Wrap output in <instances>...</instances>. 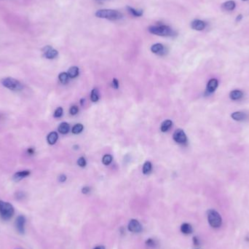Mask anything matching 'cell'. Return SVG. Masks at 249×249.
I'll return each instance as SVG.
<instances>
[{"mask_svg": "<svg viewBox=\"0 0 249 249\" xmlns=\"http://www.w3.org/2000/svg\"><path fill=\"white\" fill-rule=\"evenodd\" d=\"M95 16L99 18H105V19L111 20V21H116V20L121 19L123 18V14L115 10L103 9V10H98L95 13Z\"/></svg>", "mask_w": 249, "mask_h": 249, "instance_id": "6da1fadb", "label": "cell"}, {"mask_svg": "<svg viewBox=\"0 0 249 249\" xmlns=\"http://www.w3.org/2000/svg\"><path fill=\"white\" fill-rule=\"evenodd\" d=\"M150 33L161 37H172L175 35V32L171 28L165 25L151 26L148 29Z\"/></svg>", "mask_w": 249, "mask_h": 249, "instance_id": "7a4b0ae2", "label": "cell"}, {"mask_svg": "<svg viewBox=\"0 0 249 249\" xmlns=\"http://www.w3.org/2000/svg\"><path fill=\"white\" fill-rule=\"evenodd\" d=\"M15 210L13 205L7 202L0 200V216L4 220H9L13 216Z\"/></svg>", "mask_w": 249, "mask_h": 249, "instance_id": "3957f363", "label": "cell"}, {"mask_svg": "<svg viewBox=\"0 0 249 249\" xmlns=\"http://www.w3.org/2000/svg\"><path fill=\"white\" fill-rule=\"evenodd\" d=\"M1 83L4 87L14 91H19L23 90L24 86L18 80L13 77H6L1 80Z\"/></svg>", "mask_w": 249, "mask_h": 249, "instance_id": "277c9868", "label": "cell"}, {"mask_svg": "<svg viewBox=\"0 0 249 249\" xmlns=\"http://www.w3.org/2000/svg\"><path fill=\"white\" fill-rule=\"evenodd\" d=\"M207 215H208V223L212 227L218 228L221 227L222 224V219L217 211L213 209H210L207 212Z\"/></svg>", "mask_w": 249, "mask_h": 249, "instance_id": "5b68a950", "label": "cell"}, {"mask_svg": "<svg viewBox=\"0 0 249 249\" xmlns=\"http://www.w3.org/2000/svg\"><path fill=\"white\" fill-rule=\"evenodd\" d=\"M173 138H174V140L176 143L180 144H186L187 141V138L185 133L184 132L183 130L182 129H177L174 132V136H173Z\"/></svg>", "mask_w": 249, "mask_h": 249, "instance_id": "8992f818", "label": "cell"}, {"mask_svg": "<svg viewBox=\"0 0 249 249\" xmlns=\"http://www.w3.org/2000/svg\"><path fill=\"white\" fill-rule=\"evenodd\" d=\"M128 230L131 232L138 233L142 231V226L136 219H131L128 224Z\"/></svg>", "mask_w": 249, "mask_h": 249, "instance_id": "52a82bcc", "label": "cell"}, {"mask_svg": "<svg viewBox=\"0 0 249 249\" xmlns=\"http://www.w3.org/2000/svg\"><path fill=\"white\" fill-rule=\"evenodd\" d=\"M26 219L24 216H19L15 221V227L18 232L21 234H24L25 232Z\"/></svg>", "mask_w": 249, "mask_h": 249, "instance_id": "ba28073f", "label": "cell"}, {"mask_svg": "<svg viewBox=\"0 0 249 249\" xmlns=\"http://www.w3.org/2000/svg\"><path fill=\"white\" fill-rule=\"evenodd\" d=\"M42 50L44 52V57L46 58H48V59H53L58 54V51L52 48L51 46H46L43 48Z\"/></svg>", "mask_w": 249, "mask_h": 249, "instance_id": "9c48e42d", "label": "cell"}, {"mask_svg": "<svg viewBox=\"0 0 249 249\" xmlns=\"http://www.w3.org/2000/svg\"><path fill=\"white\" fill-rule=\"evenodd\" d=\"M218 85H219V82H218V80H216V79L213 78L210 80L209 82L208 83V85H207V93H208V94H211L212 93H213L216 90V88H218Z\"/></svg>", "mask_w": 249, "mask_h": 249, "instance_id": "30bf717a", "label": "cell"}, {"mask_svg": "<svg viewBox=\"0 0 249 249\" xmlns=\"http://www.w3.org/2000/svg\"><path fill=\"white\" fill-rule=\"evenodd\" d=\"M205 23L201 20H194L192 22L191 27L192 29L196 31H202L205 28Z\"/></svg>", "mask_w": 249, "mask_h": 249, "instance_id": "8fae6325", "label": "cell"}, {"mask_svg": "<svg viewBox=\"0 0 249 249\" xmlns=\"http://www.w3.org/2000/svg\"><path fill=\"white\" fill-rule=\"evenodd\" d=\"M151 51L153 53L158 54V55H163L165 53V48L162 44L157 43L153 44L151 47Z\"/></svg>", "mask_w": 249, "mask_h": 249, "instance_id": "7c38bea8", "label": "cell"}, {"mask_svg": "<svg viewBox=\"0 0 249 249\" xmlns=\"http://www.w3.org/2000/svg\"><path fill=\"white\" fill-rule=\"evenodd\" d=\"M30 175V171H19V172H17L14 174L13 179L14 182H18L21 181L22 179H25L26 177L29 176Z\"/></svg>", "mask_w": 249, "mask_h": 249, "instance_id": "4fadbf2b", "label": "cell"}, {"mask_svg": "<svg viewBox=\"0 0 249 249\" xmlns=\"http://www.w3.org/2000/svg\"><path fill=\"white\" fill-rule=\"evenodd\" d=\"M231 117L235 121H243L247 118V114L242 112H235L231 114Z\"/></svg>", "mask_w": 249, "mask_h": 249, "instance_id": "5bb4252c", "label": "cell"}, {"mask_svg": "<svg viewBox=\"0 0 249 249\" xmlns=\"http://www.w3.org/2000/svg\"><path fill=\"white\" fill-rule=\"evenodd\" d=\"M243 93L240 90H235L231 91L230 93V98L233 100H240L243 98Z\"/></svg>", "mask_w": 249, "mask_h": 249, "instance_id": "9a60e30c", "label": "cell"}, {"mask_svg": "<svg viewBox=\"0 0 249 249\" xmlns=\"http://www.w3.org/2000/svg\"><path fill=\"white\" fill-rule=\"evenodd\" d=\"M193 231L192 227L191 226V224L188 223H184L181 226V232H182L183 234L185 235H189L191 234Z\"/></svg>", "mask_w": 249, "mask_h": 249, "instance_id": "2e32d148", "label": "cell"}, {"mask_svg": "<svg viewBox=\"0 0 249 249\" xmlns=\"http://www.w3.org/2000/svg\"><path fill=\"white\" fill-rule=\"evenodd\" d=\"M58 138V135L56 132L50 133L47 137V142H48V144H50L51 145L55 144L56 143Z\"/></svg>", "mask_w": 249, "mask_h": 249, "instance_id": "e0dca14e", "label": "cell"}, {"mask_svg": "<svg viewBox=\"0 0 249 249\" xmlns=\"http://www.w3.org/2000/svg\"><path fill=\"white\" fill-rule=\"evenodd\" d=\"M235 2L234 1H227L222 4V7H223L224 10H228V11L234 10L235 8Z\"/></svg>", "mask_w": 249, "mask_h": 249, "instance_id": "ac0fdd59", "label": "cell"}, {"mask_svg": "<svg viewBox=\"0 0 249 249\" xmlns=\"http://www.w3.org/2000/svg\"><path fill=\"white\" fill-rule=\"evenodd\" d=\"M69 130H70V126L66 123H62L58 126V132L61 133V134L68 133Z\"/></svg>", "mask_w": 249, "mask_h": 249, "instance_id": "d6986e66", "label": "cell"}, {"mask_svg": "<svg viewBox=\"0 0 249 249\" xmlns=\"http://www.w3.org/2000/svg\"><path fill=\"white\" fill-rule=\"evenodd\" d=\"M79 68L77 66H72L68 71V75L70 78H75L79 75Z\"/></svg>", "mask_w": 249, "mask_h": 249, "instance_id": "ffe728a7", "label": "cell"}, {"mask_svg": "<svg viewBox=\"0 0 249 249\" xmlns=\"http://www.w3.org/2000/svg\"><path fill=\"white\" fill-rule=\"evenodd\" d=\"M172 124H173V123L171 120H165V121L162 123L161 128H160L162 132H167V131L171 128V127L172 126Z\"/></svg>", "mask_w": 249, "mask_h": 249, "instance_id": "44dd1931", "label": "cell"}, {"mask_svg": "<svg viewBox=\"0 0 249 249\" xmlns=\"http://www.w3.org/2000/svg\"><path fill=\"white\" fill-rule=\"evenodd\" d=\"M127 10H128V12H129L130 13L132 14V15L135 17H140L143 15V11H142L141 10H135V9L130 7V6H128V7H127Z\"/></svg>", "mask_w": 249, "mask_h": 249, "instance_id": "7402d4cb", "label": "cell"}, {"mask_svg": "<svg viewBox=\"0 0 249 249\" xmlns=\"http://www.w3.org/2000/svg\"><path fill=\"white\" fill-rule=\"evenodd\" d=\"M90 99L93 102H97L99 100V93H98V90L97 88H94L91 91Z\"/></svg>", "mask_w": 249, "mask_h": 249, "instance_id": "603a6c76", "label": "cell"}, {"mask_svg": "<svg viewBox=\"0 0 249 249\" xmlns=\"http://www.w3.org/2000/svg\"><path fill=\"white\" fill-rule=\"evenodd\" d=\"M152 169V166H151V163L149 161H147L144 164L143 166V174H149L151 171Z\"/></svg>", "mask_w": 249, "mask_h": 249, "instance_id": "cb8c5ba5", "label": "cell"}, {"mask_svg": "<svg viewBox=\"0 0 249 249\" xmlns=\"http://www.w3.org/2000/svg\"><path fill=\"white\" fill-rule=\"evenodd\" d=\"M69 75H68V73L66 72H62L58 76V79H59L60 82L63 84H66L68 81H69Z\"/></svg>", "mask_w": 249, "mask_h": 249, "instance_id": "d4e9b609", "label": "cell"}, {"mask_svg": "<svg viewBox=\"0 0 249 249\" xmlns=\"http://www.w3.org/2000/svg\"><path fill=\"white\" fill-rule=\"evenodd\" d=\"M83 128H84V127L82 124H77L72 128V131L74 134H78L83 131Z\"/></svg>", "mask_w": 249, "mask_h": 249, "instance_id": "484cf974", "label": "cell"}, {"mask_svg": "<svg viewBox=\"0 0 249 249\" xmlns=\"http://www.w3.org/2000/svg\"><path fill=\"white\" fill-rule=\"evenodd\" d=\"M112 161V157L110 154H105L102 158V162L103 165H108L111 163Z\"/></svg>", "mask_w": 249, "mask_h": 249, "instance_id": "4316f807", "label": "cell"}, {"mask_svg": "<svg viewBox=\"0 0 249 249\" xmlns=\"http://www.w3.org/2000/svg\"><path fill=\"white\" fill-rule=\"evenodd\" d=\"M63 110L62 107H58L54 112V117H56V118H59V117H61L63 115Z\"/></svg>", "mask_w": 249, "mask_h": 249, "instance_id": "83f0119b", "label": "cell"}, {"mask_svg": "<svg viewBox=\"0 0 249 249\" xmlns=\"http://www.w3.org/2000/svg\"><path fill=\"white\" fill-rule=\"evenodd\" d=\"M86 163H87V162H86L85 159V157H80V158L78 159V160H77V164H78V165H80V167H82V168L85 167Z\"/></svg>", "mask_w": 249, "mask_h": 249, "instance_id": "f1b7e54d", "label": "cell"}, {"mask_svg": "<svg viewBox=\"0 0 249 249\" xmlns=\"http://www.w3.org/2000/svg\"><path fill=\"white\" fill-rule=\"evenodd\" d=\"M79 112V108L77 106H72V107L70 108V109H69V112H70V114H72V115H75V114H77V113Z\"/></svg>", "mask_w": 249, "mask_h": 249, "instance_id": "f546056e", "label": "cell"}, {"mask_svg": "<svg viewBox=\"0 0 249 249\" xmlns=\"http://www.w3.org/2000/svg\"><path fill=\"white\" fill-rule=\"evenodd\" d=\"M146 245L148 247H150V248H153V247L155 246V241L153 239H151V238H149V239H148L146 241Z\"/></svg>", "mask_w": 249, "mask_h": 249, "instance_id": "4dcf8cb0", "label": "cell"}, {"mask_svg": "<svg viewBox=\"0 0 249 249\" xmlns=\"http://www.w3.org/2000/svg\"><path fill=\"white\" fill-rule=\"evenodd\" d=\"M112 87L114 88V89H118L119 88V82L117 79H113L112 80Z\"/></svg>", "mask_w": 249, "mask_h": 249, "instance_id": "1f68e13d", "label": "cell"}, {"mask_svg": "<svg viewBox=\"0 0 249 249\" xmlns=\"http://www.w3.org/2000/svg\"><path fill=\"white\" fill-rule=\"evenodd\" d=\"M90 192V188L88 187H85L82 189V192L85 194H87Z\"/></svg>", "mask_w": 249, "mask_h": 249, "instance_id": "d6a6232c", "label": "cell"}, {"mask_svg": "<svg viewBox=\"0 0 249 249\" xmlns=\"http://www.w3.org/2000/svg\"><path fill=\"white\" fill-rule=\"evenodd\" d=\"M58 180H59L60 182H64L66 180V176L63 174L61 175V176H59V178H58Z\"/></svg>", "mask_w": 249, "mask_h": 249, "instance_id": "836d02e7", "label": "cell"}, {"mask_svg": "<svg viewBox=\"0 0 249 249\" xmlns=\"http://www.w3.org/2000/svg\"><path fill=\"white\" fill-rule=\"evenodd\" d=\"M193 242H194V243L195 244V245H199V240L198 239H197V238H196V237L193 238Z\"/></svg>", "mask_w": 249, "mask_h": 249, "instance_id": "e575fe53", "label": "cell"}, {"mask_svg": "<svg viewBox=\"0 0 249 249\" xmlns=\"http://www.w3.org/2000/svg\"><path fill=\"white\" fill-rule=\"evenodd\" d=\"M27 151L29 154H33L34 153V149L33 148H29V149L27 150Z\"/></svg>", "mask_w": 249, "mask_h": 249, "instance_id": "d590c367", "label": "cell"}, {"mask_svg": "<svg viewBox=\"0 0 249 249\" xmlns=\"http://www.w3.org/2000/svg\"><path fill=\"white\" fill-rule=\"evenodd\" d=\"M243 18V15H241V14H240V15H238V16H237V18H236V21L237 22H239V21H241V19H242Z\"/></svg>", "mask_w": 249, "mask_h": 249, "instance_id": "8d00e7d4", "label": "cell"}, {"mask_svg": "<svg viewBox=\"0 0 249 249\" xmlns=\"http://www.w3.org/2000/svg\"><path fill=\"white\" fill-rule=\"evenodd\" d=\"M93 249H105V248L103 246H102V245H99V246L95 247V248H94Z\"/></svg>", "mask_w": 249, "mask_h": 249, "instance_id": "74e56055", "label": "cell"}, {"mask_svg": "<svg viewBox=\"0 0 249 249\" xmlns=\"http://www.w3.org/2000/svg\"><path fill=\"white\" fill-rule=\"evenodd\" d=\"M83 103H85V99L84 98H82V99L80 100V104H81V106H83Z\"/></svg>", "mask_w": 249, "mask_h": 249, "instance_id": "f35d334b", "label": "cell"}, {"mask_svg": "<svg viewBox=\"0 0 249 249\" xmlns=\"http://www.w3.org/2000/svg\"><path fill=\"white\" fill-rule=\"evenodd\" d=\"M243 1H247V0H243Z\"/></svg>", "mask_w": 249, "mask_h": 249, "instance_id": "ab89813d", "label": "cell"}]
</instances>
